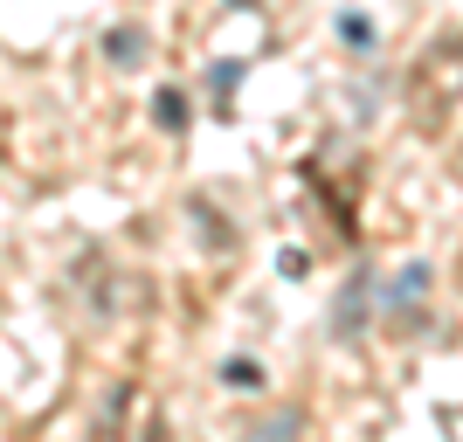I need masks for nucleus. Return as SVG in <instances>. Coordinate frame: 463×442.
<instances>
[{
    "mask_svg": "<svg viewBox=\"0 0 463 442\" xmlns=\"http://www.w3.org/2000/svg\"><path fill=\"white\" fill-rule=\"evenodd\" d=\"M367 277H353L346 290H339V318H332V325H339V339H353V332H360V318H367Z\"/></svg>",
    "mask_w": 463,
    "mask_h": 442,
    "instance_id": "1",
    "label": "nucleus"
},
{
    "mask_svg": "<svg viewBox=\"0 0 463 442\" xmlns=\"http://www.w3.org/2000/svg\"><path fill=\"white\" fill-rule=\"evenodd\" d=\"M153 118H159V125H166V132H180V125H187V97H180V90H159Z\"/></svg>",
    "mask_w": 463,
    "mask_h": 442,
    "instance_id": "2",
    "label": "nucleus"
},
{
    "mask_svg": "<svg viewBox=\"0 0 463 442\" xmlns=\"http://www.w3.org/2000/svg\"><path fill=\"white\" fill-rule=\"evenodd\" d=\"M229 387H242V394H250V387H263V373H256L250 360H229Z\"/></svg>",
    "mask_w": 463,
    "mask_h": 442,
    "instance_id": "3",
    "label": "nucleus"
},
{
    "mask_svg": "<svg viewBox=\"0 0 463 442\" xmlns=\"http://www.w3.org/2000/svg\"><path fill=\"white\" fill-rule=\"evenodd\" d=\"M111 56H118V62H138V35H132V28H125V35H111Z\"/></svg>",
    "mask_w": 463,
    "mask_h": 442,
    "instance_id": "4",
    "label": "nucleus"
}]
</instances>
